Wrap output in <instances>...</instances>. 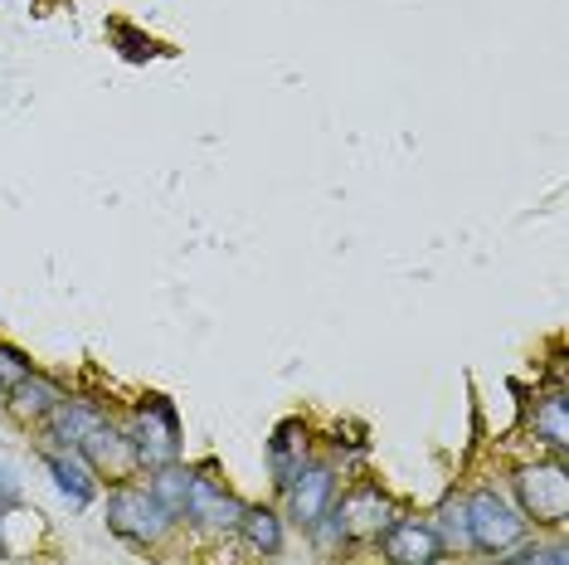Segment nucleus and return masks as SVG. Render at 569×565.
<instances>
[{"instance_id":"11","label":"nucleus","mask_w":569,"mask_h":565,"mask_svg":"<svg viewBox=\"0 0 569 565\" xmlns=\"http://www.w3.org/2000/svg\"><path fill=\"white\" fill-rule=\"evenodd\" d=\"M79 454L88 458V468H93L98 478H102V487L127 483V478H141V473H137V454H132V444H127V434H122V419H118V415L102 419L98 429L79 444Z\"/></svg>"},{"instance_id":"15","label":"nucleus","mask_w":569,"mask_h":565,"mask_svg":"<svg viewBox=\"0 0 569 565\" xmlns=\"http://www.w3.org/2000/svg\"><path fill=\"white\" fill-rule=\"evenodd\" d=\"M234 536L253 561H278L282 546H288V517H282V507H273V503H243Z\"/></svg>"},{"instance_id":"7","label":"nucleus","mask_w":569,"mask_h":565,"mask_svg":"<svg viewBox=\"0 0 569 565\" xmlns=\"http://www.w3.org/2000/svg\"><path fill=\"white\" fill-rule=\"evenodd\" d=\"M336 493H341V468H336L327 454H312L307 458V468L278 493L282 497V517H288V526H297V532L307 536L331 512Z\"/></svg>"},{"instance_id":"25","label":"nucleus","mask_w":569,"mask_h":565,"mask_svg":"<svg viewBox=\"0 0 569 565\" xmlns=\"http://www.w3.org/2000/svg\"><path fill=\"white\" fill-rule=\"evenodd\" d=\"M263 565H278V561H263Z\"/></svg>"},{"instance_id":"19","label":"nucleus","mask_w":569,"mask_h":565,"mask_svg":"<svg viewBox=\"0 0 569 565\" xmlns=\"http://www.w3.org/2000/svg\"><path fill=\"white\" fill-rule=\"evenodd\" d=\"M108 34H112V44H122V59H132V63H147V59L161 54V44L147 40V34H137L132 24H112Z\"/></svg>"},{"instance_id":"8","label":"nucleus","mask_w":569,"mask_h":565,"mask_svg":"<svg viewBox=\"0 0 569 565\" xmlns=\"http://www.w3.org/2000/svg\"><path fill=\"white\" fill-rule=\"evenodd\" d=\"M375 556L385 565H443L448 561L429 517H409V512H399V517L375 536Z\"/></svg>"},{"instance_id":"21","label":"nucleus","mask_w":569,"mask_h":565,"mask_svg":"<svg viewBox=\"0 0 569 565\" xmlns=\"http://www.w3.org/2000/svg\"><path fill=\"white\" fill-rule=\"evenodd\" d=\"M16 503H24V487L16 478V468L0 464V507H16Z\"/></svg>"},{"instance_id":"17","label":"nucleus","mask_w":569,"mask_h":565,"mask_svg":"<svg viewBox=\"0 0 569 565\" xmlns=\"http://www.w3.org/2000/svg\"><path fill=\"white\" fill-rule=\"evenodd\" d=\"M147 487H151V497H157V503L180 522V507H186V487H190V464L180 458V464H166V468H157V473H147Z\"/></svg>"},{"instance_id":"14","label":"nucleus","mask_w":569,"mask_h":565,"mask_svg":"<svg viewBox=\"0 0 569 565\" xmlns=\"http://www.w3.org/2000/svg\"><path fill=\"white\" fill-rule=\"evenodd\" d=\"M63 400H69V385L54 380V376H44L40 366H34L20 385H10V390H6V409L24 424V429H40V424L54 415Z\"/></svg>"},{"instance_id":"18","label":"nucleus","mask_w":569,"mask_h":565,"mask_svg":"<svg viewBox=\"0 0 569 565\" xmlns=\"http://www.w3.org/2000/svg\"><path fill=\"white\" fill-rule=\"evenodd\" d=\"M327 458L346 473V464H366V458H370V439H366V434H346L341 424H336L331 444H327Z\"/></svg>"},{"instance_id":"10","label":"nucleus","mask_w":569,"mask_h":565,"mask_svg":"<svg viewBox=\"0 0 569 565\" xmlns=\"http://www.w3.org/2000/svg\"><path fill=\"white\" fill-rule=\"evenodd\" d=\"M34 454H40V464L49 468V478H54L59 497L69 503L73 512H88L102 497V478L93 468H88V458L79 448H54V444H34Z\"/></svg>"},{"instance_id":"9","label":"nucleus","mask_w":569,"mask_h":565,"mask_svg":"<svg viewBox=\"0 0 569 565\" xmlns=\"http://www.w3.org/2000/svg\"><path fill=\"white\" fill-rule=\"evenodd\" d=\"M317 454V434H312V424H307L302 415H292V419H278L273 424V434H268V444H263V468H268V483H273V493H282L297 473L307 468V458Z\"/></svg>"},{"instance_id":"1","label":"nucleus","mask_w":569,"mask_h":565,"mask_svg":"<svg viewBox=\"0 0 569 565\" xmlns=\"http://www.w3.org/2000/svg\"><path fill=\"white\" fill-rule=\"evenodd\" d=\"M118 419H122L127 444H132V454H137L141 478L166 468V464H180V454H186V424H180V409H176L171 395H157V390L141 395V400Z\"/></svg>"},{"instance_id":"13","label":"nucleus","mask_w":569,"mask_h":565,"mask_svg":"<svg viewBox=\"0 0 569 565\" xmlns=\"http://www.w3.org/2000/svg\"><path fill=\"white\" fill-rule=\"evenodd\" d=\"M526 434L536 448L565 458L569 454V400L565 385H550V390H536V400L526 405Z\"/></svg>"},{"instance_id":"20","label":"nucleus","mask_w":569,"mask_h":565,"mask_svg":"<svg viewBox=\"0 0 569 565\" xmlns=\"http://www.w3.org/2000/svg\"><path fill=\"white\" fill-rule=\"evenodd\" d=\"M34 370V361L20 351V346H10V341H0V390H10V385H20L24 376Z\"/></svg>"},{"instance_id":"2","label":"nucleus","mask_w":569,"mask_h":565,"mask_svg":"<svg viewBox=\"0 0 569 565\" xmlns=\"http://www.w3.org/2000/svg\"><path fill=\"white\" fill-rule=\"evenodd\" d=\"M102 503V522H108V532L118 536V542L137 546V551H157L176 536V517L166 512L157 497H151V487L141 478H127V483H112L108 497H98Z\"/></svg>"},{"instance_id":"24","label":"nucleus","mask_w":569,"mask_h":565,"mask_svg":"<svg viewBox=\"0 0 569 565\" xmlns=\"http://www.w3.org/2000/svg\"><path fill=\"white\" fill-rule=\"evenodd\" d=\"M0 409H6V390H0Z\"/></svg>"},{"instance_id":"6","label":"nucleus","mask_w":569,"mask_h":565,"mask_svg":"<svg viewBox=\"0 0 569 565\" xmlns=\"http://www.w3.org/2000/svg\"><path fill=\"white\" fill-rule=\"evenodd\" d=\"M243 517V497L214 473V464H190L186 507H180V526L200 536H234Z\"/></svg>"},{"instance_id":"12","label":"nucleus","mask_w":569,"mask_h":565,"mask_svg":"<svg viewBox=\"0 0 569 565\" xmlns=\"http://www.w3.org/2000/svg\"><path fill=\"white\" fill-rule=\"evenodd\" d=\"M108 415H112V405H108V400H98V395H73V390H69V400H63L54 415L40 424V444L79 448Z\"/></svg>"},{"instance_id":"5","label":"nucleus","mask_w":569,"mask_h":565,"mask_svg":"<svg viewBox=\"0 0 569 565\" xmlns=\"http://www.w3.org/2000/svg\"><path fill=\"white\" fill-rule=\"evenodd\" d=\"M399 507L395 503V493L385 483H375V478H356L351 487H341L336 493V503L327 517L341 526V536H346V551H356V546H375V536L385 532L395 517H399Z\"/></svg>"},{"instance_id":"4","label":"nucleus","mask_w":569,"mask_h":565,"mask_svg":"<svg viewBox=\"0 0 569 565\" xmlns=\"http://www.w3.org/2000/svg\"><path fill=\"white\" fill-rule=\"evenodd\" d=\"M468 526H472V556H491V561L507 556L511 546H521L530 536V522L511 503V493H501L491 483L468 493Z\"/></svg>"},{"instance_id":"23","label":"nucleus","mask_w":569,"mask_h":565,"mask_svg":"<svg viewBox=\"0 0 569 565\" xmlns=\"http://www.w3.org/2000/svg\"><path fill=\"white\" fill-rule=\"evenodd\" d=\"M6 512H10V507H0V561H10V546H6Z\"/></svg>"},{"instance_id":"3","label":"nucleus","mask_w":569,"mask_h":565,"mask_svg":"<svg viewBox=\"0 0 569 565\" xmlns=\"http://www.w3.org/2000/svg\"><path fill=\"white\" fill-rule=\"evenodd\" d=\"M511 503L521 507V517L530 526H546V532H560L569 522V468L565 458H526V464L511 468Z\"/></svg>"},{"instance_id":"22","label":"nucleus","mask_w":569,"mask_h":565,"mask_svg":"<svg viewBox=\"0 0 569 565\" xmlns=\"http://www.w3.org/2000/svg\"><path fill=\"white\" fill-rule=\"evenodd\" d=\"M540 565H569V546L565 542H540Z\"/></svg>"},{"instance_id":"16","label":"nucleus","mask_w":569,"mask_h":565,"mask_svg":"<svg viewBox=\"0 0 569 565\" xmlns=\"http://www.w3.org/2000/svg\"><path fill=\"white\" fill-rule=\"evenodd\" d=\"M429 526L443 546V556H472V526H468V493H448L443 503L429 512Z\"/></svg>"}]
</instances>
